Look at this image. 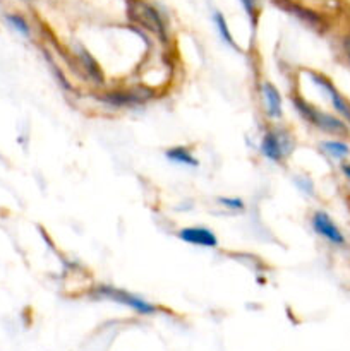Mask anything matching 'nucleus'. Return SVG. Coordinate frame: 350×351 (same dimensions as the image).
Here are the masks:
<instances>
[{
  "mask_svg": "<svg viewBox=\"0 0 350 351\" xmlns=\"http://www.w3.org/2000/svg\"><path fill=\"white\" fill-rule=\"evenodd\" d=\"M292 101H294L295 110L301 113L302 119L307 120L309 123H312L318 129L325 130L328 134H335V136H347L349 134V125L343 120H340L338 117H333L329 113L323 112V110H318L314 105L302 99L301 96H294Z\"/></svg>",
  "mask_w": 350,
  "mask_h": 351,
  "instance_id": "nucleus-1",
  "label": "nucleus"
},
{
  "mask_svg": "<svg viewBox=\"0 0 350 351\" xmlns=\"http://www.w3.org/2000/svg\"><path fill=\"white\" fill-rule=\"evenodd\" d=\"M91 295L95 298H105V300L115 302V304H120V305H126V307H129L130 311L137 312V314H141V315H153L158 312V307L156 305L151 304V302L143 300L141 297L129 293V291H126V290H119V288L106 287V285H100V287H96L95 290L91 291Z\"/></svg>",
  "mask_w": 350,
  "mask_h": 351,
  "instance_id": "nucleus-2",
  "label": "nucleus"
},
{
  "mask_svg": "<svg viewBox=\"0 0 350 351\" xmlns=\"http://www.w3.org/2000/svg\"><path fill=\"white\" fill-rule=\"evenodd\" d=\"M295 141L285 129H270L261 139L259 151L266 160L281 163L294 151Z\"/></svg>",
  "mask_w": 350,
  "mask_h": 351,
  "instance_id": "nucleus-3",
  "label": "nucleus"
},
{
  "mask_svg": "<svg viewBox=\"0 0 350 351\" xmlns=\"http://www.w3.org/2000/svg\"><path fill=\"white\" fill-rule=\"evenodd\" d=\"M311 81L314 82V84L318 86L326 96H328L333 108L336 110V113H338L343 120H347V122L350 123V101H347L345 96L335 88V84H333V82L329 81L328 77H325L323 74H318V72H311Z\"/></svg>",
  "mask_w": 350,
  "mask_h": 351,
  "instance_id": "nucleus-4",
  "label": "nucleus"
},
{
  "mask_svg": "<svg viewBox=\"0 0 350 351\" xmlns=\"http://www.w3.org/2000/svg\"><path fill=\"white\" fill-rule=\"evenodd\" d=\"M312 228H314V232L319 237L328 240L333 245H343L345 243V235L342 233V230L336 226V223L325 211L314 213V216H312Z\"/></svg>",
  "mask_w": 350,
  "mask_h": 351,
  "instance_id": "nucleus-5",
  "label": "nucleus"
},
{
  "mask_svg": "<svg viewBox=\"0 0 350 351\" xmlns=\"http://www.w3.org/2000/svg\"><path fill=\"white\" fill-rule=\"evenodd\" d=\"M178 239L185 243H191L196 247H206V249H215L218 245V239L215 233L205 226H185L178 232Z\"/></svg>",
  "mask_w": 350,
  "mask_h": 351,
  "instance_id": "nucleus-6",
  "label": "nucleus"
},
{
  "mask_svg": "<svg viewBox=\"0 0 350 351\" xmlns=\"http://www.w3.org/2000/svg\"><path fill=\"white\" fill-rule=\"evenodd\" d=\"M261 96H263L264 112L270 119H280L281 117V95L277 86L270 81L261 84Z\"/></svg>",
  "mask_w": 350,
  "mask_h": 351,
  "instance_id": "nucleus-7",
  "label": "nucleus"
},
{
  "mask_svg": "<svg viewBox=\"0 0 350 351\" xmlns=\"http://www.w3.org/2000/svg\"><path fill=\"white\" fill-rule=\"evenodd\" d=\"M168 161L175 165H182V167H198L199 161L198 158L192 154V151L185 146H174L170 149H167L165 153Z\"/></svg>",
  "mask_w": 350,
  "mask_h": 351,
  "instance_id": "nucleus-8",
  "label": "nucleus"
},
{
  "mask_svg": "<svg viewBox=\"0 0 350 351\" xmlns=\"http://www.w3.org/2000/svg\"><path fill=\"white\" fill-rule=\"evenodd\" d=\"M137 12H139V21L144 24V26L156 31V33L163 34V23H161L160 16H158V12L153 9V7L143 3V5L137 9Z\"/></svg>",
  "mask_w": 350,
  "mask_h": 351,
  "instance_id": "nucleus-9",
  "label": "nucleus"
},
{
  "mask_svg": "<svg viewBox=\"0 0 350 351\" xmlns=\"http://www.w3.org/2000/svg\"><path fill=\"white\" fill-rule=\"evenodd\" d=\"M319 149L333 160H345L347 156H350V146L342 141H323Z\"/></svg>",
  "mask_w": 350,
  "mask_h": 351,
  "instance_id": "nucleus-10",
  "label": "nucleus"
},
{
  "mask_svg": "<svg viewBox=\"0 0 350 351\" xmlns=\"http://www.w3.org/2000/svg\"><path fill=\"white\" fill-rule=\"evenodd\" d=\"M213 19H215L216 31H218V34L222 36V40L225 41L226 45H230V47H237L235 41H233V38H232V33H230V29H229V24H226L225 17H223V14L222 12H215Z\"/></svg>",
  "mask_w": 350,
  "mask_h": 351,
  "instance_id": "nucleus-11",
  "label": "nucleus"
},
{
  "mask_svg": "<svg viewBox=\"0 0 350 351\" xmlns=\"http://www.w3.org/2000/svg\"><path fill=\"white\" fill-rule=\"evenodd\" d=\"M218 202L223 208L230 209V211H242V209H246V204L239 197H220Z\"/></svg>",
  "mask_w": 350,
  "mask_h": 351,
  "instance_id": "nucleus-12",
  "label": "nucleus"
},
{
  "mask_svg": "<svg viewBox=\"0 0 350 351\" xmlns=\"http://www.w3.org/2000/svg\"><path fill=\"white\" fill-rule=\"evenodd\" d=\"M7 21L10 23V26L14 27V29L19 31L21 34H24V36H30V26H27L26 21L23 19L21 16H7Z\"/></svg>",
  "mask_w": 350,
  "mask_h": 351,
  "instance_id": "nucleus-13",
  "label": "nucleus"
},
{
  "mask_svg": "<svg viewBox=\"0 0 350 351\" xmlns=\"http://www.w3.org/2000/svg\"><path fill=\"white\" fill-rule=\"evenodd\" d=\"M242 3L244 10L247 12L249 19L253 21V24H256L257 21V14H259V7H257V0H240Z\"/></svg>",
  "mask_w": 350,
  "mask_h": 351,
  "instance_id": "nucleus-14",
  "label": "nucleus"
},
{
  "mask_svg": "<svg viewBox=\"0 0 350 351\" xmlns=\"http://www.w3.org/2000/svg\"><path fill=\"white\" fill-rule=\"evenodd\" d=\"M295 182H297V185L301 191L307 192V194H312V192H314V185L311 184V180H309V178H297Z\"/></svg>",
  "mask_w": 350,
  "mask_h": 351,
  "instance_id": "nucleus-15",
  "label": "nucleus"
},
{
  "mask_svg": "<svg viewBox=\"0 0 350 351\" xmlns=\"http://www.w3.org/2000/svg\"><path fill=\"white\" fill-rule=\"evenodd\" d=\"M340 168H342V173H343V177H345L347 180L350 182V163H347V161H343V163H342V167H340Z\"/></svg>",
  "mask_w": 350,
  "mask_h": 351,
  "instance_id": "nucleus-16",
  "label": "nucleus"
},
{
  "mask_svg": "<svg viewBox=\"0 0 350 351\" xmlns=\"http://www.w3.org/2000/svg\"><path fill=\"white\" fill-rule=\"evenodd\" d=\"M343 48H345V53L350 60V36H345V41H343Z\"/></svg>",
  "mask_w": 350,
  "mask_h": 351,
  "instance_id": "nucleus-17",
  "label": "nucleus"
}]
</instances>
